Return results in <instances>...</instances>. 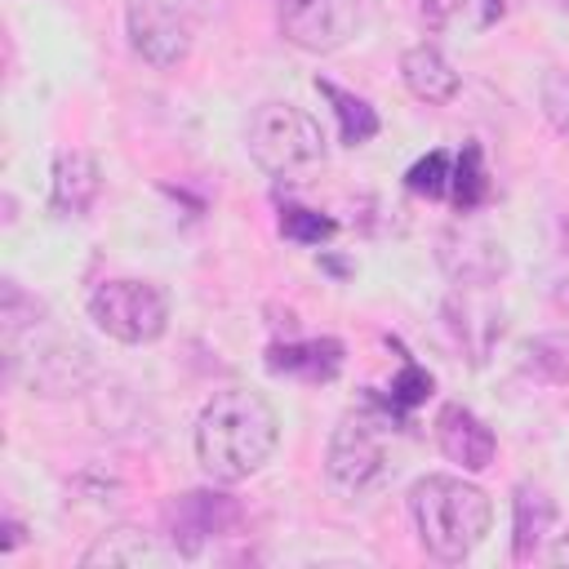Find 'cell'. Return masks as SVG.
Instances as JSON below:
<instances>
[{"instance_id":"6da1fadb","label":"cell","mask_w":569,"mask_h":569,"mask_svg":"<svg viewBox=\"0 0 569 569\" xmlns=\"http://www.w3.org/2000/svg\"><path fill=\"white\" fill-rule=\"evenodd\" d=\"M276 409L249 387L213 391V400L196 418V458L218 485H240L258 476L276 453Z\"/></svg>"},{"instance_id":"7a4b0ae2","label":"cell","mask_w":569,"mask_h":569,"mask_svg":"<svg viewBox=\"0 0 569 569\" xmlns=\"http://www.w3.org/2000/svg\"><path fill=\"white\" fill-rule=\"evenodd\" d=\"M409 511L418 525V542L445 565L467 560L493 525L489 493L462 476H422L409 489Z\"/></svg>"},{"instance_id":"3957f363","label":"cell","mask_w":569,"mask_h":569,"mask_svg":"<svg viewBox=\"0 0 569 569\" xmlns=\"http://www.w3.org/2000/svg\"><path fill=\"white\" fill-rule=\"evenodd\" d=\"M391 418H396V409L369 391L365 405L342 413V422L333 427L325 471L342 493H369L391 476V458H387V422Z\"/></svg>"},{"instance_id":"277c9868","label":"cell","mask_w":569,"mask_h":569,"mask_svg":"<svg viewBox=\"0 0 569 569\" xmlns=\"http://www.w3.org/2000/svg\"><path fill=\"white\" fill-rule=\"evenodd\" d=\"M244 147L262 173L284 178V173H298V169L325 160V129L298 102H262L249 116Z\"/></svg>"},{"instance_id":"5b68a950","label":"cell","mask_w":569,"mask_h":569,"mask_svg":"<svg viewBox=\"0 0 569 569\" xmlns=\"http://www.w3.org/2000/svg\"><path fill=\"white\" fill-rule=\"evenodd\" d=\"M89 320L107 338L142 347V342H156L169 329V302L151 280L120 276V280H102L89 293Z\"/></svg>"},{"instance_id":"8992f818","label":"cell","mask_w":569,"mask_h":569,"mask_svg":"<svg viewBox=\"0 0 569 569\" xmlns=\"http://www.w3.org/2000/svg\"><path fill=\"white\" fill-rule=\"evenodd\" d=\"M280 36L307 53L342 49L360 27V0H276Z\"/></svg>"},{"instance_id":"52a82bcc","label":"cell","mask_w":569,"mask_h":569,"mask_svg":"<svg viewBox=\"0 0 569 569\" xmlns=\"http://www.w3.org/2000/svg\"><path fill=\"white\" fill-rule=\"evenodd\" d=\"M124 27H129L133 53L156 71H169L191 53V22L173 0H129Z\"/></svg>"},{"instance_id":"ba28073f","label":"cell","mask_w":569,"mask_h":569,"mask_svg":"<svg viewBox=\"0 0 569 569\" xmlns=\"http://www.w3.org/2000/svg\"><path fill=\"white\" fill-rule=\"evenodd\" d=\"M236 525H240V507L218 489H191L169 502V538L182 556H200L209 538L231 533Z\"/></svg>"},{"instance_id":"9c48e42d","label":"cell","mask_w":569,"mask_h":569,"mask_svg":"<svg viewBox=\"0 0 569 569\" xmlns=\"http://www.w3.org/2000/svg\"><path fill=\"white\" fill-rule=\"evenodd\" d=\"M436 445H440V453H445L449 462H458L462 471H485V467L493 462V453H498L493 431H489L467 405H458V400L440 405V413H436Z\"/></svg>"},{"instance_id":"30bf717a","label":"cell","mask_w":569,"mask_h":569,"mask_svg":"<svg viewBox=\"0 0 569 569\" xmlns=\"http://www.w3.org/2000/svg\"><path fill=\"white\" fill-rule=\"evenodd\" d=\"M102 191V169L89 151H58L53 160V187H49V204L58 218H80L89 213V204Z\"/></svg>"},{"instance_id":"8fae6325","label":"cell","mask_w":569,"mask_h":569,"mask_svg":"<svg viewBox=\"0 0 569 569\" xmlns=\"http://www.w3.org/2000/svg\"><path fill=\"white\" fill-rule=\"evenodd\" d=\"M440 262L462 284H489V280H498L507 271V253H502L498 240H489V236H458V231L440 240Z\"/></svg>"},{"instance_id":"7c38bea8","label":"cell","mask_w":569,"mask_h":569,"mask_svg":"<svg viewBox=\"0 0 569 569\" xmlns=\"http://www.w3.org/2000/svg\"><path fill=\"white\" fill-rule=\"evenodd\" d=\"M400 80H405V89L418 98V102H431V107H440V102H449L453 93H458V71H453V62L436 49V44H413V49H405V58H400Z\"/></svg>"},{"instance_id":"4fadbf2b","label":"cell","mask_w":569,"mask_h":569,"mask_svg":"<svg viewBox=\"0 0 569 569\" xmlns=\"http://www.w3.org/2000/svg\"><path fill=\"white\" fill-rule=\"evenodd\" d=\"M271 373H293L307 382H329L342 369V342L338 338H302V342H276L267 351Z\"/></svg>"},{"instance_id":"5bb4252c","label":"cell","mask_w":569,"mask_h":569,"mask_svg":"<svg viewBox=\"0 0 569 569\" xmlns=\"http://www.w3.org/2000/svg\"><path fill=\"white\" fill-rule=\"evenodd\" d=\"M445 316H449V329L458 333V347L471 351V365H480L489 356V347L502 338V311L485 298H449L445 302Z\"/></svg>"},{"instance_id":"9a60e30c","label":"cell","mask_w":569,"mask_h":569,"mask_svg":"<svg viewBox=\"0 0 569 569\" xmlns=\"http://www.w3.org/2000/svg\"><path fill=\"white\" fill-rule=\"evenodd\" d=\"M511 511H516V533H511V556L516 560H533V551L542 547V538L551 533L556 525V502L547 498V489L538 485H516V498H511Z\"/></svg>"},{"instance_id":"2e32d148","label":"cell","mask_w":569,"mask_h":569,"mask_svg":"<svg viewBox=\"0 0 569 569\" xmlns=\"http://www.w3.org/2000/svg\"><path fill=\"white\" fill-rule=\"evenodd\" d=\"M142 560H156V542L133 529V525H120V529H107L84 556L80 565H142Z\"/></svg>"},{"instance_id":"e0dca14e","label":"cell","mask_w":569,"mask_h":569,"mask_svg":"<svg viewBox=\"0 0 569 569\" xmlns=\"http://www.w3.org/2000/svg\"><path fill=\"white\" fill-rule=\"evenodd\" d=\"M316 89L333 102V116H338V129H342V142H347V147H360V142H369V138L378 133V111H373L365 98L338 89L333 80H316Z\"/></svg>"},{"instance_id":"ac0fdd59","label":"cell","mask_w":569,"mask_h":569,"mask_svg":"<svg viewBox=\"0 0 569 569\" xmlns=\"http://www.w3.org/2000/svg\"><path fill=\"white\" fill-rule=\"evenodd\" d=\"M489 196V173H485V156H480V147L476 142H467L462 151H458V160H453V178H449V200H453V209H476L480 200Z\"/></svg>"},{"instance_id":"d6986e66","label":"cell","mask_w":569,"mask_h":569,"mask_svg":"<svg viewBox=\"0 0 569 569\" xmlns=\"http://www.w3.org/2000/svg\"><path fill=\"white\" fill-rule=\"evenodd\" d=\"M525 369L542 382H569V333H538L525 347Z\"/></svg>"},{"instance_id":"ffe728a7","label":"cell","mask_w":569,"mask_h":569,"mask_svg":"<svg viewBox=\"0 0 569 569\" xmlns=\"http://www.w3.org/2000/svg\"><path fill=\"white\" fill-rule=\"evenodd\" d=\"M449 178H453V156H449V151H431V156H422V160L405 173V187H409L413 196L436 200V196H449Z\"/></svg>"},{"instance_id":"44dd1931","label":"cell","mask_w":569,"mask_h":569,"mask_svg":"<svg viewBox=\"0 0 569 569\" xmlns=\"http://www.w3.org/2000/svg\"><path fill=\"white\" fill-rule=\"evenodd\" d=\"M333 231H338L333 218H320V213H311V209H302V204H284V209H280V236L293 240V244H320V240H329Z\"/></svg>"},{"instance_id":"7402d4cb","label":"cell","mask_w":569,"mask_h":569,"mask_svg":"<svg viewBox=\"0 0 569 569\" xmlns=\"http://www.w3.org/2000/svg\"><path fill=\"white\" fill-rule=\"evenodd\" d=\"M40 316H44V302H40V298H31V293H22V284H18V280H4L0 320H4V333H9V342H13L22 329L40 325Z\"/></svg>"},{"instance_id":"603a6c76","label":"cell","mask_w":569,"mask_h":569,"mask_svg":"<svg viewBox=\"0 0 569 569\" xmlns=\"http://www.w3.org/2000/svg\"><path fill=\"white\" fill-rule=\"evenodd\" d=\"M538 98H542V116L569 138V71H547Z\"/></svg>"},{"instance_id":"cb8c5ba5","label":"cell","mask_w":569,"mask_h":569,"mask_svg":"<svg viewBox=\"0 0 569 569\" xmlns=\"http://www.w3.org/2000/svg\"><path fill=\"white\" fill-rule=\"evenodd\" d=\"M427 391H431V373H427V369H418L413 360H405V369H400V378L391 382V400H387V405H391V409L400 413V409H409V405H418V400H422Z\"/></svg>"},{"instance_id":"d4e9b609","label":"cell","mask_w":569,"mask_h":569,"mask_svg":"<svg viewBox=\"0 0 569 569\" xmlns=\"http://www.w3.org/2000/svg\"><path fill=\"white\" fill-rule=\"evenodd\" d=\"M458 9H462V0H418V18H422V27H431V31H440Z\"/></svg>"},{"instance_id":"484cf974","label":"cell","mask_w":569,"mask_h":569,"mask_svg":"<svg viewBox=\"0 0 569 569\" xmlns=\"http://www.w3.org/2000/svg\"><path fill=\"white\" fill-rule=\"evenodd\" d=\"M547 4H556V9H569V0H547Z\"/></svg>"}]
</instances>
